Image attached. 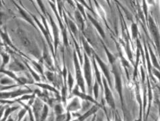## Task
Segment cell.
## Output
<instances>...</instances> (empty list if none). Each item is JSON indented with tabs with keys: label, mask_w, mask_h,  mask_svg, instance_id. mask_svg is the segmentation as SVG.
<instances>
[{
	"label": "cell",
	"mask_w": 160,
	"mask_h": 121,
	"mask_svg": "<svg viewBox=\"0 0 160 121\" xmlns=\"http://www.w3.org/2000/svg\"><path fill=\"white\" fill-rule=\"evenodd\" d=\"M83 43H84V46H85V50L87 51V53L89 54V55H90V52H91V50H90V48L89 46H88L87 43H85V40H83Z\"/></svg>",
	"instance_id": "cell-17"
},
{
	"label": "cell",
	"mask_w": 160,
	"mask_h": 121,
	"mask_svg": "<svg viewBox=\"0 0 160 121\" xmlns=\"http://www.w3.org/2000/svg\"><path fill=\"white\" fill-rule=\"evenodd\" d=\"M62 111H63V110H62V108L61 105H59V104H58V105L55 106V112H56V113L58 116L61 115L62 113Z\"/></svg>",
	"instance_id": "cell-12"
},
{
	"label": "cell",
	"mask_w": 160,
	"mask_h": 121,
	"mask_svg": "<svg viewBox=\"0 0 160 121\" xmlns=\"http://www.w3.org/2000/svg\"><path fill=\"white\" fill-rule=\"evenodd\" d=\"M76 16H77V18L78 20L82 24V26H83V21H82V18H81V16L80 15V14L78 13V12H77V14H76Z\"/></svg>",
	"instance_id": "cell-21"
},
{
	"label": "cell",
	"mask_w": 160,
	"mask_h": 121,
	"mask_svg": "<svg viewBox=\"0 0 160 121\" xmlns=\"http://www.w3.org/2000/svg\"><path fill=\"white\" fill-rule=\"evenodd\" d=\"M48 108L47 106L45 105L43 107V114H42L41 121H43L46 119V117H47V116H48Z\"/></svg>",
	"instance_id": "cell-11"
},
{
	"label": "cell",
	"mask_w": 160,
	"mask_h": 121,
	"mask_svg": "<svg viewBox=\"0 0 160 121\" xmlns=\"http://www.w3.org/2000/svg\"><path fill=\"white\" fill-rule=\"evenodd\" d=\"M97 110H98V108H97L96 106H93V107H92V108H91V110H89V111L87 112V113L85 114H84V115L82 116H80V117H79L77 120H74V121H83L85 119H87V117H89V116L91 114H93L94 112H95L97 111Z\"/></svg>",
	"instance_id": "cell-8"
},
{
	"label": "cell",
	"mask_w": 160,
	"mask_h": 121,
	"mask_svg": "<svg viewBox=\"0 0 160 121\" xmlns=\"http://www.w3.org/2000/svg\"><path fill=\"white\" fill-rule=\"evenodd\" d=\"M132 35L134 38H135L137 36V28L136 24H132Z\"/></svg>",
	"instance_id": "cell-14"
},
{
	"label": "cell",
	"mask_w": 160,
	"mask_h": 121,
	"mask_svg": "<svg viewBox=\"0 0 160 121\" xmlns=\"http://www.w3.org/2000/svg\"><path fill=\"white\" fill-rule=\"evenodd\" d=\"M105 49H106V52H107V54H108V58H109V62L111 63H113V62H114V61H115V58H114V57H113L112 54L109 53L108 50H107V49L105 47Z\"/></svg>",
	"instance_id": "cell-13"
},
{
	"label": "cell",
	"mask_w": 160,
	"mask_h": 121,
	"mask_svg": "<svg viewBox=\"0 0 160 121\" xmlns=\"http://www.w3.org/2000/svg\"><path fill=\"white\" fill-rule=\"evenodd\" d=\"M26 111H27L26 109H24V110H21V111L20 112V113H19V114H18V121H20V120L22 119V118L23 117L24 115L25 114H26Z\"/></svg>",
	"instance_id": "cell-15"
},
{
	"label": "cell",
	"mask_w": 160,
	"mask_h": 121,
	"mask_svg": "<svg viewBox=\"0 0 160 121\" xmlns=\"http://www.w3.org/2000/svg\"><path fill=\"white\" fill-rule=\"evenodd\" d=\"M95 57H96V59L97 60H98V61L99 62V64L100 65L101 67H102V70L103 71V72L105 73V75H106V76L107 77V78L109 80V83H110V80H109V71H108V68L107 67V66L106 65V64L104 63L102 61V60H101L99 59V57L95 55Z\"/></svg>",
	"instance_id": "cell-6"
},
{
	"label": "cell",
	"mask_w": 160,
	"mask_h": 121,
	"mask_svg": "<svg viewBox=\"0 0 160 121\" xmlns=\"http://www.w3.org/2000/svg\"><path fill=\"white\" fill-rule=\"evenodd\" d=\"M72 84H73V80H72V78L71 77V76L70 75V76H69V85H70V89L72 88Z\"/></svg>",
	"instance_id": "cell-22"
},
{
	"label": "cell",
	"mask_w": 160,
	"mask_h": 121,
	"mask_svg": "<svg viewBox=\"0 0 160 121\" xmlns=\"http://www.w3.org/2000/svg\"><path fill=\"white\" fill-rule=\"evenodd\" d=\"M94 65H95V71H96V75H97V77H98V81H99V83H100V85H102V82H101V80H100V75H99V72H98V69H97V66H96L95 63H94Z\"/></svg>",
	"instance_id": "cell-18"
},
{
	"label": "cell",
	"mask_w": 160,
	"mask_h": 121,
	"mask_svg": "<svg viewBox=\"0 0 160 121\" xmlns=\"http://www.w3.org/2000/svg\"><path fill=\"white\" fill-rule=\"evenodd\" d=\"M70 28H72V31L74 32V33H76V32H77V28H76V26H75V25L74 24V23L72 22H71V21H70Z\"/></svg>",
	"instance_id": "cell-20"
},
{
	"label": "cell",
	"mask_w": 160,
	"mask_h": 121,
	"mask_svg": "<svg viewBox=\"0 0 160 121\" xmlns=\"http://www.w3.org/2000/svg\"><path fill=\"white\" fill-rule=\"evenodd\" d=\"M113 72L115 74V77H116V88L118 91V93L120 95V98L122 100V84H121V80L120 77V75L118 73V71L117 68L114 67L113 68Z\"/></svg>",
	"instance_id": "cell-3"
},
{
	"label": "cell",
	"mask_w": 160,
	"mask_h": 121,
	"mask_svg": "<svg viewBox=\"0 0 160 121\" xmlns=\"http://www.w3.org/2000/svg\"><path fill=\"white\" fill-rule=\"evenodd\" d=\"M115 121H122L120 118L117 114H115Z\"/></svg>",
	"instance_id": "cell-23"
},
{
	"label": "cell",
	"mask_w": 160,
	"mask_h": 121,
	"mask_svg": "<svg viewBox=\"0 0 160 121\" xmlns=\"http://www.w3.org/2000/svg\"><path fill=\"white\" fill-rule=\"evenodd\" d=\"M32 92L31 90H18L16 91H12L10 93H0V99H6V98H12L20 95H23L25 94Z\"/></svg>",
	"instance_id": "cell-1"
},
{
	"label": "cell",
	"mask_w": 160,
	"mask_h": 121,
	"mask_svg": "<svg viewBox=\"0 0 160 121\" xmlns=\"http://www.w3.org/2000/svg\"><path fill=\"white\" fill-rule=\"evenodd\" d=\"M150 52H151V55H152V59H153V63H154V65H155V67H158V68H159V65H158V61H156V59H155V55H153V51H151V50H150Z\"/></svg>",
	"instance_id": "cell-16"
},
{
	"label": "cell",
	"mask_w": 160,
	"mask_h": 121,
	"mask_svg": "<svg viewBox=\"0 0 160 121\" xmlns=\"http://www.w3.org/2000/svg\"><path fill=\"white\" fill-rule=\"evenodd\" d=\"M94 92H95V98L97 99L98 97V86L97 83L95 85V87H94Z\"/></svg>",
	"instance_id": "cell-19"
},
{
	"label": "cell",
	"mask_w": 160,
	"mask_h": 121,
	"mask_svg": "<svg viewBox=\"0 0 160 121\" xmlns=\"http://www.w3.org/2000/svg\"><path fill=\"white\" fill-rule=\"evenodd\" d=\"M8 121H13V120H12V119H9V120H8Z\"/></svg>",
	"instance_id": "cell-24"
},
{
	"label": "cell",
	"mask_w": 160,
	"mask_h": 121,
	"mask_svg": "<svg viewBox=\"0 0 160 121\" xmlns=\"http://www.w3.org/2000/svg\"><path fill=\"white\" fill-rule=\"evenodd\" d=\"M104 86H105V89H106V99L107 100V102L112 108H114L115 104H114V101H113L112 94L111 93L110 90H109V89L108 87L106 81L105 80H104Z\"/></svg>",
	"instance_id": "cell-2"
},
{
	"label": "cell",
	"mask_w": 160,
	"mask_h": 121,
	"mask_svg": "<svg viewBox=\"0 0 160 121\" xmlns=\"http://www.w3.org/2000/svg\"><path fill=\"white\" fill-rule=\"evenodd\" d=\"M24 121H27V119H25Z\"/></svg>",
	"instance_id": "cell-25"
},
{
	"label": "cell",
	"mask_w": 160,
	"mask_h": 121,
	"mask_svg": "<svg viewBox=\"0 0 160 121\" xmlns=\"http://www.w3.org/2000/svg\"><path fill=\"white\" fill-rule=\"evenodd\" d=\"M85 77L87 78V81L88 82V86L90 87L91 83V68L89 59L87 57H85Z\"/></svg>",
	"instance_id": "cell-4"
},
{
	"label": "cell",
	"mask_w": 160,
	"mask_h": 121,
	"mask_svg": "<svg viewBox=\"0 0 160 121\" xmlns=\"http://www.w3.org/2000/svg\"><path fill=\"white\" fill-rule=\"evenodd\" d=\"M75 64L76 65H77V79H78V84L80 85V86H81V87L82 88L83 92L85 91V87H84V83H83V80H82V76H81V71H80V69H79V66H78V64L77 63V59L75 60Z\"/></svg>",
	"instance_id": "cell-5"
},
{
	"label": "cell",
	"mask_w": 160,
	"mask_h": 121,
	"mask_svg": "<svg viewBox=\"0 0 160 121\" xmlns=\"http://www.w3.org/2000/svg\"><path fill=\"white\" fill-rule=\"evenodd\" d=\"M88 16H89V18H90L91 21V22H92V23H93V24L95 25V27H96L97 28H98V30H99V32L100 34L102 35V36H103V37H104V32H103V30H102V28H101V26H100L99 25V24H98V22H97L96 21H95V20L93 18H92L91 17V16H90L89 15H88Z\"/></svg>",
	"instance_id": "cell-10"
},
{
	"label": "cell",
	"mask_w": 160,
	"mask_h": 121,
	"mask_svg": "<svg viewBox=\"0 0 160 121\" xmlns=\"http://www.w3.org/2000/svg\"><path fill=\"white\" fill-rule=\"evenodd\" d=\"M150 23H151V32H152L153 36H155V40H156V43L158 42V46L159 47V35H158V29L155 26V24L153 23L152 19H150Z\"/></svg>",
	"instance_id": "cell-7"
},
{
	"label": "cell",
	"mask_w": 160,
	"mask_h": 121,
	"mask_svg": "<svg viewBox=\"0 0 160 121\" xmlns=\"http://www.w3.org/2000/svg\"><path fill=\"white\" fill-rule=\"evenodd\" d=\"M78 108H80V106H79V102L78 101V100L74 99V100L70 104V105L68 107V111L76 110H77Z\"/></svg>",
	"instance_id": "cell-9"
}]
</instances>
